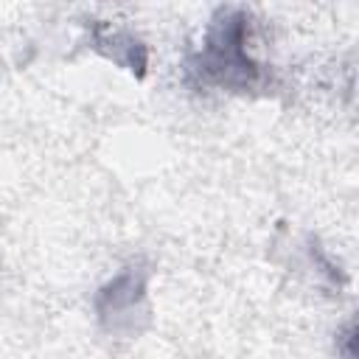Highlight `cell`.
I'll use <instances>...</instances> for the list:
<instances>
[{
  "label": "cell",
  "instance_id": "cell-1",
  "mask_svg": "<svg viewBox=\"0 0 359 359\" xmlns=\"http://www.w3.org/2000/svg\"><path fill=\"white\" fill-rule=\"evenodd\" d=\"M185 81L194 90L258 93L272 87V70L258 59L255 25L247 8H219L202 34V42L185 59Z\"/></svg>",
  "mask_w": 359,
  "mask_h": 359
},
{
  "label": "cell",
  "instance_id": "cell-2",
  "mask_svg": "<svg viewBox=\"0 0 359 359\" xmlns=\"http://www.w3.org/2000/svg\"><path fill=\"white\" fill-rule=\"evenodd\" d=\"M151 266L146 261H132L118 269L104 286H98L93 297V311L98 328L107 337L132 339L140 337L151 323V300H149Z\"/></svg>",
  "mask_w": 359,
  "mask_h": 359
},
{
  "label": "cell",
  "instance_id": "cell-3",
  "mask_svg": "<svg viewBox=\"0 0 359 359\" xmlns=\"http://www.w3.org/2000/svg\"><path fill=\"white\" fill-rule=\"evenodd\" d=\"M90 45L98 53H104L107 59H112L115 65L143 76V70H146V48L129 31L112 28L109 22H95L93 31H90Z\"/></svg>",
  "mask_w": 359,
  "mask_h": 359
}]
</instances>
